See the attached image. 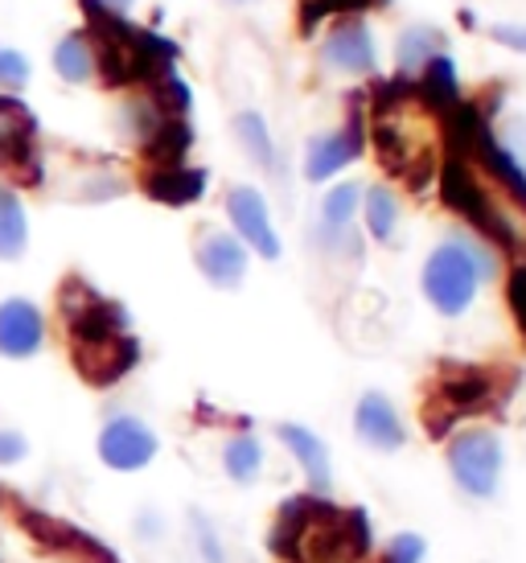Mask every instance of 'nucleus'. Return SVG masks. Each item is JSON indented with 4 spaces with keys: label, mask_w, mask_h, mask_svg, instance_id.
<instances>
[{
    "label": "nucleus",
    "mask_w": 526,
    "mask_h": 563,
    "mask_svg": "<svg viewBox=\"0 0 526 563\" xmlns=\"http://www.w3.org/2000/svg\"><path fill=\"white\" fill-rule=\"evenodd\" d=\"M497 276V251L478 235L452 231L428 251L419 267V292L440 317H464L478 305L481 288Z\"/></svg>",
    "instance_id": "obj_1"
},
{
    "label": "nucleus",
    "mask_w": 526,
    "mask_h": 563,
    "mask_svg": "<svg viewBox=\"0 0 526 563\" xmlns=\"http://www.w3.org/2000/svg\"><path fill=\"white\" fill-rule=\"evenodd\" d=\"M436 169H440L436 173V177H440V202L449 206L457 219L469 222V227L478 231V239H485L494 251H511V255L523 247V239H518V231H514V222L490 202L485 186L478 181L473 161H461V157H449V153H445V161H440Z\"/></svg>",
    "instance_id": "obj_2"
},
{
    "label": "nucleus",
    "mask_w": 526,
    "mask_h": 563,
    "mask_svg": "<svg viewBox=\"0 0 526 563\" xmlns=\"http://www.w3.org/2000/svg\"><path fill=\"white\" fill-rule=\"evenodd\" d=\"M445 465L464 498L494 501L506 473V444L494 428H457L445 449Z\"/></svg>",
    "instance_id": "obj_3"
},
{
    "label": "nucleus",
    "mask_w": 526,
    "mask_h": 563,
    "mask_svg": "<svg viewBox=\"0 0 526 563\" xmlns=\"http://www.w3.org/2000/svg\"><path fill=\"white\" fill-rule=\"evenodd\" d=\"M366 153V91H350L346 99V120L333 132H321L305 144V181L329 186L338 173H346L358 157Z\"/></svg>",
    "instance_id": "obj_4"
},
{
    "label": "nucleus",
    "mask_w": 526,
    "mask_h": 563,
    "mask_svg": "<svg viewBox=\"0 0 526 563\" xmlns=\"http://www.w3.org/2000/svg\"><path fill=\"white\" fill-rule=\"evenodd\" d=\"M13 518L21 522V531L30 534L33 543L50 555H58V560H70V563H120V555L99 539V534L83 531L75 522H66V518L50 515L42 506H30V501H13Z\"/></svg>",
    "instance_id": "obj_5"
},
{
    "label": "nucleus",
    "mask_w": 526,
    "mask_h": 563,
    "mask_svg": "<svg viewBox=\"0 0 526 563\" xmlns=\"http://www.w3.org/2000/svg\"><path fill=\"white\" fill-rule=\"evenodd\" d=\"M518 378H511L506 387H497V371L490 366H473V362H440V375H436L432 399L445 404L457 416H481V411H494L514 395Z\"/></svg>",
    "instance_id": "obj_6"
},
{
    "label": "nucleus",
    "mask_w": 526,
    "mask_h": 563,
    "mask_svg": "<svg viewBox=\"0 0 526 563\" xmlns=\"http://www.w3.org/2000/svg\"><path fill=\"white\" fill-rule=\"evenodd\" d=\"M317 63L329 75L346 79H374L379 75V37L366 16H333L317 46Z\"/></svg>",
    "instance_id": "obj_7"
},
{
    "label": "nucleus",
    "mask_w": 526,
    "mask_h": 563,
    "mask_svg": "<svg viewBox=\"0 0 526 563\" xmlns=\"http://www.w3.org/2000/svg\"><path fill=\"white\" fill-rule=\"evenodd\" d=\"M0 169L13 173L17 186H42V157H37V115L21 95L0 91Z\"/></svg>",
    "instance_id": "obj_8"
},
{
    "label": "nucleus",
    "mask_w": 526,
    "mask_h": 563,
    "mask_svg": "<svg viewBox=\"0 0 526 563\" xmlns=\"http://www.w3.org/2000/svg\"><path fill=\"white\" fill-rule=\"evenodd\" d=\"M95 453L111 473H140L149 470L161 453V437L153 432V423L132 416V411H116L103 420L99 437H95Z\"/></svg>",
    "instance_id": "obj_9"
},
{
    "label": "nucleus",
    "mask_w": 526,
    "mask_h": 563,
    "mask_svg": "<svg viewBox=\"0 0 526 563\" xmlns=\"http://www.w3.org/2000/svg\"><path fill=\"white\" fill-rule=\"evenodd\" d=\"M222 210L231 219V231L243 239V247L251 255H260L267 264H276L284 255V239H280L276 222H272V206L263 198L260 186H248V181H234L222 198Z\"/></svg>",
    "instance_id": "obj_10"
},
{
    "label": "nucleus",
    "mask_w": 526,
    "mask_h": 563,
    "mask_svg": "<svg viewBox=\"0 0 526 563\" xmlns=\"http://www.w3.org/2000/svg\"><path fill=\"white\" fill-rule=\"evenodd\" d=\"M140 338L128 329V333H116L108 342H91V345H70V362H75L78 378L87 387H99L108 391L116 383H124L132 371L140 366Z\"/></svg>",
    "instance_id": "obj_11"
},
{
    "label": "nucleus",
    "mask_w": 526,
    "mask_h": 563,
    "mask_svg": "<svg viewBox=\"0 0 526 563\" xmlns=\"http://www.w3.org/2000/svg\"><path fill=\"white\" fill-rule=\"evenodd\" d=\"M194 264H198L201 280L218 288V292H234V288H243L251 272V251L243 247V239L234 235V231H215V227H206L194 243Z\"/></svg>",
    "instance_id": "obj_12"
},
{
    "label": "nucleus",
    "mask_w": 526,
    "mask_h": 563,
    "mask_svg": "<svg viewBox=\"0 0 526 563\" xmlns=\"http://www.w3.org/2000/svg\"><path fill=\"white\" fill-rule=\"evenodd\" d=\"M50 325L42 305L30 297H9L0 300V358L9 362H30L46 350Z\"/></svg>",
    "instance_id": "obj_13"
},
{
    "label": "nucleus",
    "mask_w": 526,
    "mask_h": 563,
    "mask_svg": "<svg viewBox=\"0 0 526 563\" xmlns=\"http://www.w3.org/2000/svg\"><path fill=\"white\" fill-rule=\"evenodd\" d=\"M354 437L374 453H399L407 444V423L387 391H362L354 404Z\"/></svg>",
    "instance_id": "obj_14"
},
{
    "label": "nucleus",
    "mask_w": 526,
    "mask_h": 563,
    "mask_svg": "<svg viewBox=\"0 0 526 563\" xmlns=\"http://www.w3.org/2000/svg\"><path fill=\"white\" fill-rule=\"evenodd\" d=\"M140 189L144 198H153L156 206H169V210H186V206H198L210 189V169L201 165H149L144 177H140Z\"/></svg>",
    "instance_id": "obj_15"
},
{
    "label": "nucleus",
    "mask_w": 526,
    "mask_h": 563,
    "mask_svg": "<svg viewBox=\"0 0 526 563\" xmlns=\"http://www.w3.org/2000/svg\"><path fill=\"white\" fill-rule=\"evenodd\" d=\"M276 440L296 456V465L309 482V494H321V498H333V456H329V444L309 423L296 420H280L276 423Z\"/></svg>",
    "instance_id": "obj_16"
},
{
    "label": "nucleus",
    "mask_w": 526,
    "mask_h": 563,
    "mask_svg": "<svg viewBox=\"0 0 526 563\" xmlns=\"http://www.w3.org/2000/svg\"><path fill=\"white\" fill-rule=\"evenodd\" d=\"M473 161H478L481 169L494 177L497 186L511 194L514 202L526 210V161L514 153V148H506V144L494 136V124H485L478 132V141H473Z\"/></svg>",
    "instance_id": "obj_17"
},
{
    "label": "nucleus",
    "mask_w": 526,
    "mask_h": 563,
    "mask_svg": "<svg viewBox=\"0 0 526 563\" xmlns=\"http://www.w3.org/2000/svg\"><path fill=\"white\" fill-rule=\"evenodd\" d=\"M231 132H234V141H239V148H243V157H248L255 169H263L267 177H280V148L263 111L239 108L231 115Z\"/></svg>",
    "instance_id": "obj_18"
},
{
    "label": "nucleus",
    "mask_w": 526,
    "mask_h": 563,
    "mask_svg": "<svg viewBox=\"0 0 526 563\" xmlns=\"http://www.w3.org/2000/svg\"><path fill=\"white\" fill-rule=\"evenodd\" d=\"M358 210H362V181H333L317 206V243L354 231Z\"/></svg>",
    "instance_id": "obj_19"
},
{
    "label": "nucleus",
    "mask_w": 526,
    "mask_h": 563,
    "mask_svg": "<svg viewBox=\"0 0 526 563\" xmlns=\"http://www.w3.org/2000/svg\"><path fill=\"white\" fill-rule=\"evenodd\" d=\"M416 99H424L436 115L452 111L464 99V95H461V70H457V63H452L449 49L424 63V70L416 75Z\"/></svg>",
    "instance_id": "obj_20"
},
{
    "label": "nucleus",
    "mask_w": 526,
    "mask_h": 563,
    "mask_svg": "<svg viewBox=\"0 0 526 563\" xmlns=\"http://www.w3.org/2000/svg\"><path fill=\"white\" fill-rule=\"evenodd\" d=\"M445 49H449V33L440 30V25H407L395 37V75L416 79L424 63L436 58V54H445Z\"/></svg>",
    "instance_id": "obj_21"
},
{
    "label": "nucleus",
    "mask_w": 526,
    "mask_h": 563,
    "mask_svg": "<svg viewBox=\"0 0 526 563\" xmlns=\"http://www.w3.org/2000/svg\"><path fill=\"white\" fill-rule=\"evenodd\" d=\"M30 251V210L21 189L0 181V264H17Z\"/></svg>",
    "instance_id": "obj_22"
},
{
    "label": "nucleus",
    "mask_w": 526,
    "mask_h": 563,
    "mask_svg": "<svg viewBox=\"0 0 526 563\" xmlns=\"http://www.w3.org/2000/svg\"><path fill=\"white\" fill-rule=\"evenodd\" d=\"M54 75L70 87H83V82L95 79V42L87 30H70L58 37V46H54Z\"/></svg>",
    "instance_id": "obj_23"
},
{
    "label": "nucleus",
    "mask_w": 526,
    "mask_h": 563,
    "mask_svg": "<svg viewBox=\"0 0 526 563\" xmlns=\"http://www.w3.org/2000/svg\"><path fill=\"white\" fill-rule=\"evenodd\" d=\"M362 222H366V235L374 243H383L391 247L395 243V231H399V219H403V206H399V194L391 186H371L362 189Z\"/></svg>",
    "instance_id": "obj_24"
},
{
    "label": "nucleus",
    "mask_w": 526,
    "mask_h": 563,
    "mask_svg": "<svg viewBox=\"0 0 526 563\" xmlns=\"http://www.w3.org/2000/svg\"><path fill=\"white\" fill-rule=\"evenodd\" d=\"M222 473L234 485H255L263 473V440L251 428H239L234 437H227L222 444Z\"/></svg>",
    "instance_id": "obj_25"
},
{
    "label": "nucleus",
    "mask_w": 526,
    "mask_h": 563,
    "mask_svg": "<svg viewBox=\"0 0 526 563\" xmlns=\"http://www.w3.org/2000/svg\"><path fill=\"white\" fill-rule=\"evenodd\" d=\"M194 141H198V132H194L189 120H182V115H165V124L156 128L153 141L144 144L140 153H144L149 165H182V161L189 157Z\"/></svg>",
    "instance_id": "obj_26"
},
{
    "label": "nucleus",
    "mask_w": 526,
    "mask_h": 563,
    "mask_svg": "<svg viewBox=\"0 0 526 563\" xmlns=\"http://www.w3.org/2000/svg\"><path fill=\"white\" fill-rule=\"evenodd\" d=\"M116 124H120V136H124V141H132L136 148H144V144L153 141L156 128L165 124V111L149 99V91H140V95H128L124 103H120Z\"/></svg>",
    "instance_id": "obj_27"
},
{
    "label": "nucleus",
    "mask_w": 526,
    "mask_h": 563,
    "mask_svg": "<svg viewBox=\"0 0 526 563\" xmlns=\"http://www.w3.org/2000/svg\"><path fill=\"white\" fill-rule=\"evenodd\" d=\"M144 91H149V99H153L165 115H182V120H189V111H194V87L182 79V70H177V66L165 70V75H156Z\"/></svg>",
    "instance_id": "obj_28"
},
{
    "label": "nucleus",
    "mask_w": 526,
    "mask_h": 563,
    "mask_svg": "<svg viewBox=\"0 0 526 563\" xmlns=\"http://www.w3.org/2000/svg\"><path fill=\"white\" fill-rule=\"evenodd\" d=\"M189 539H194V551H198L201 563H231L227 560V543H222L218 527L210 522V515L189 510Z\"/></svg>",
    "instance_id": "obj_29"
},
{
    "label": "nucleus",
    "mask_w": 526,
    "mask_h": 563,
    "mask_svg": "<svg viewBox=\"0 0 526 563\" xmlns=\"http://www.w3.org/2000/svg\"><path fill=\"white\" fill-rule=\"evenodd\" d=\"M341 522H346V539H350V551H354L358 563H366L374 555V518L366 506H346L341 510Z\"/></svg>",
    "instance_id": "obj_30"
},
{
    "label": "nucleus",
    "mask_w": 526,
    "mask_h": 563,
    "mask_svg": "<svg viewBox=\"0 0 526 563\" xmlns=\"http://www.w3.org/2000/svg\"><path fill=\"white\" fill-rule=\"evenodd\" d=\"M33 79V63L25 49L0 46V91L4 95H21Z\"/></svg>",
    "instance_id": "obj_31"
},
{
    "label": "nucleus",
    "mask_w": 526,
    "mask_h": 563,
    "mask_svg": "<svg viewBox=\"0 0 526 563\" xmlns=\"http://www.w3.org/2000/svg\"><path fill=\"white\" fill-rule=\"evenodd\" d=\"M428 560V539L416 531H399L383 551V563H424Z\"/></svg>",
    "instance_id": "obj_32"
},
{
    "label": "nucleus",
    "mask_w": 526,
    "mask_h": 563,
    "mask_svg": "<svg viewBox=\"0 0 526 563\" xmlns=\"http://www.w3.org/2000/svg\"><path fill=\"white\" fill-rule=\"evenodd\" d=\"M30 456V437L17 428H0V470H13Z\"/></svg>",
    "instance_id": "obj_33"
},
{
    "label": "nucleus",
    "mask_w": 526,
    "mask_h": 563,
    "mask_svg": "<svg viewBox=\"0 0 526 563\" xmlns=\"http://www.w3.org/2000/svg\"><path fill=\"white\" fill-rule=\"evenodd\" d=\"M490 33V42L502 49H511V54H526V25H514V21H494V25H485Z\"/></svg>",
    "instance_id": "obj_34"
},
{
    "label": "nucleus",
    "mask_w": 526,
    "mask_h": 563,
    "mask_svg": "<svg viewBox=\"0 0 526 563\" xmlns=\"http://www.w3.org/2000/svg\"><path fill=\"white\" fill-rule=\"evenodd\" d=\"M165 534V518L156 515V510H140L136 515V539L140 543H156Z\"/></svg>",
    "instance_id": "obj_35"
},
{
    "label": "nucleus",
    "mask_w": 526,
    "mask_h": 563,
    "mask_svg": "<svg viewBox=\"0 0 526 563\" xmlns=\"http://www.w3.org/2000/svg\"><path fill=\"white\" fill-rule=\"evenodd\" d=\"M457 25H461L464 33H473L478 30V13H473V9H457Z\"/></svg>",
    "instance_id": "obj_36"
},
{
    "label": "nucleus",
    "mask_w": 526,
    "mask_h": 563,
    "mask_svg": "<svg viewBox=\"0 0 526 563\" xmlns=\"http://www.w3.org/2000/svg\"><path fill=\"white\" fill-rule=\"evenodd\" d=\"M111 9H120V13H128V9H132V4H136V0H108Z\"/></svg>",
    "instance_id": "obj_37"
},
{
    "label": "nucleus",
    "mask_w": 526,
    "mask_h": 563,
    "mask_svg": "<svg viewBox=\"0 0 526 563\" xmlns=\"http://www.w3.org/2000/svg\"><path fill=\"white\" fill-rule=\"evenodd\" d=\"M231 4H251V0H231Z\"/></svg>",
    "instance_id": "obj_38"
},
{
    "label": "nucleus",
    "mask_w": 526,
    "mask_h": 563,
    "mask_svg": "<svg viewBox=\"0 0 526 563\" xmlns=\"http://www.w3.org/2000/svg\"><path fill=\"white\" fill-rule=\"evenodd\" d=\"M523 267H526V260H523Z\"/></svg>",
    "instance_id": "obj_39"
}]
</instances>
